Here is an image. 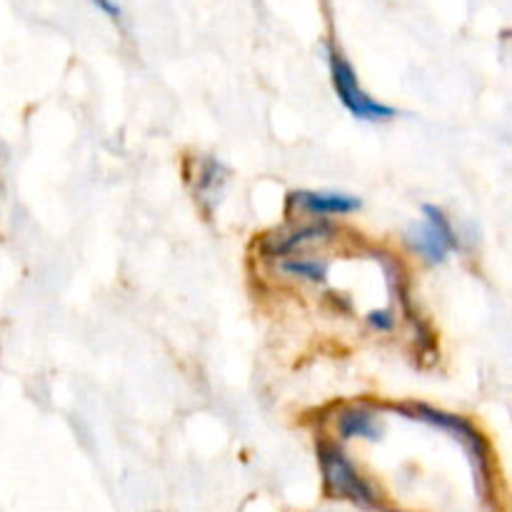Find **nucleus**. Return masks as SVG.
Segmentation results:
<instances>
[{"instance_id":"nucleus-6","label":"nucleus","mask_w":512,"mask_h":512,"mask_svg":"<svg viewBox=\"0 0 512 512\" xmlns=\"http://www.w3.org/2000/svg\"><path fill=\"white\" fill-rule=\"evenodd\" d=\"M290 205H298L300 210L310 215H345L360 208V200L343 193H315V190H300L288 198Z\"/></svg>"},{"instance_id":"nucleus-3","label":"nucleus","mask_w":512,"mask_h":512,"mask_svg":"<svg viewBox=\"0 0 512 512\" xmlns=\"http://www.w3.org/2000/svg\"><path fill=\"white\" fill-rule=\"evenodd\" d=\"M423 223H415L408 230V243L413 245L415 253L420 258H425L428 263H445L450 250L460 248L458 233L453 230L450 220L445 218V213L435 205H423Z\"/></svg>"},{"instance_id":"nucleus-4","label":"nucleus","mask_w":512,"mask_h":512,"mask_svg":"<svg viewBox=\"0 0 512 512\" xmlns=\"http://www.w3.org/2000/svg\"><path fill=\"white\" fill-rule=\"evenodd\" d=\"M333 235V228L328 223H310L300 225V228L288 230V233H275L270 238L263 240V253L270 258H285V255L295 253V250L305 248L310 243H320V240H328Z\"/></svg>"},{"instance_id":"nucleus-2","label":"nucleus","mask_w":512,"mask_h":512,"mask_svg":"<svg viewBox=\"0 0 512 512\" xmlns=\"http://www.w3.org/2000/svg\"><path fill=\"white\" fill-rule=\"evenodd\" d=\"M320 468H323L325 488L333 498L353 500L358 505H375V493L368 483L358 475L343 450L333 443H320Z\"/></svg>"},{"instance_id":"nucleus-9","label":"nucleus","mask_w":512,"mask_h":512,"mask_svg":"<svg viewBox=\"0 0 512 512\" xmlns=\"http://www.w3.org/2000/svg\"><path fill=\"white\" fill-rule=\"evenodd\" d=\"M93 3L98 5V8L103 10V13H108L110 18H115V20L120 18V8H118V5L113 3V0H93Z\"/></svg>"},{"instance_id":"nucleus-7","label":"nucleus","mask_w":512,"mask_h":512,"mask_svg":"<svg viewBox=\"0 0 512 512\" xmlns=\"http://www.w3.org/2000/svg\"><path fill=\"white\" fill-rule=\"evenodd\" d=\"M280 270L293 278L310 280V283H323L328 278V263L318 258H285L280 263Z\"/></svg>"},{"instance_id":"nucleus-5","label":"nucleus","mask_w":512,"mask_h":512,"mask_svg":"<svg viewBox=\"0 0 512 512\" xmlns=\"http://www.w3.org/2000/svg\"><path fill=\"white\" fill-rule=\"evenodd\" d=\"M383 420L368 405H350L338 415V433L343 440L350 438H365V440H380L383 438Z\"/></svg>"},{"instance_id":"nucleus-8","label":"nucleus","mask_w":512,"mask_h":512,"mask_svg":"<svg viewBox=\"0 0 512 512\" xmlns=\"http://www.w3.org/2000/svg\"><path fill=\"white\" fill-rule=\"evenodd\" d=\"M368 320L378 330H390L395 325V318H393V313H390V310H380V313H378V310H375V313L368 315Z\"/></svg>"},{"instance_id":"nucleus-1","label":"nucleus","mask_w":512,"mask_h":512,"mask_svg":"<svg viewBox=\"0 0 512 512\" xmlns=\"http://www.w3.org/2000/svg\"><path fill=\"white\" fill-rule=\"evenodd\" d=\"M328 63H330V78H333L335 93H338L340 103H343L355 118L370 120V123H375V120L395 118V108L378 103V100H373L368 93H365L358 75H355L353 65L348 63V58H345L338 48L328 50Z\"/></svg>"}]
</instances>
